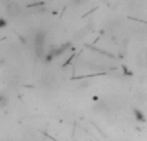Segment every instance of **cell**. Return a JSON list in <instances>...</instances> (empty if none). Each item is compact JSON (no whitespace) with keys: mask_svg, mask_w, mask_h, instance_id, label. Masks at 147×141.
<instances>
[{"mask_svg":"<svg viewBox=\"0 0 147 141\" xmlns=\"http://www.w3.org/2000/svg\"><path fill=\"white\" fill-rule=\"evenodd\" d=\"M9 104V96L4 92H0V109H4Z\"/></svg>","mask_w":147,"mask_h":141,"instance_id":"obj_1","label":"cell"},{"mask_svg":"<svg viewBox=\"0 0 147 141\" xmlns=\"http://www.w3.org/2000/svg\"><path fill=\"white\" fill-rule=\"evenodd\" d=\"M18 13H20V8H18V5L12 4L10 7H8V16H10V17H14V16L18 14Z\"/></svg>","mask_w":147,"mask_h":141,"instance_id":"obj_2","label":"cell"},{"mask_svg":"<svg viewBox=\"0 0 147 141\" xmlns=\"http://www.w3.org/2000/svg\"><path fill=\"white\" fill-rule=\"evenodd\" d=\"M8 27V20L5 17H0V30Z\"/></svg>","mask_w":147,"mask_h":141,"instance_id":"obj_3","label":"cell"},{"mask_svg":"<svg viewBox=\"0 0 147 141\" xmlns=\"http://www.w3.org/2000/svg\"><path fill=\"white\" fill-rule=\"evenodd\" d=\"M72 4L74 5H80V4H83V0H72Z\"/></svg>","mask_w":147,"mask_h":141,"instance_id":"obj_4","label":"cell"}]
</instances>
